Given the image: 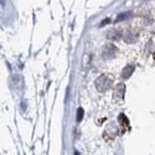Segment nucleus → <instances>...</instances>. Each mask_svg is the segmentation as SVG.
<instances>
[{
    "instance_id": "obj_3",
    "label": "nucleus",
    "mask_w": 155,
    "mask_h": 155,
    "mask_svg": "<svg viewBox=\"0 0 155 155\" xmlns=\"http://www.w3.org/2000/svg\"><path fill=\"white\" fill-rule=\"evenodd\" d=\"M107 36L110 40H119L121 38V32L116 30V29H110V30H109L108 34H107Z\"/></svg>"
},
{
    "instance_id": "obj_8",
    "label": "nucleus",
    "mask_w": 155,
    "mask_h": 155,
    "mask_svg": "<svg viewBox=\"0 0 155 155\" xmlns=\"http://www.w3.org/2000/svg\"><path fill=\"white\" fill-rule=\"evenodd\" d=\"M75 155H80V154H79V153H78V152H76V153H75Z\"/></svg>"
},
{
    "instance_id": "obj_7",
    "label": "nucleus",
    "mask_w": 155,
    "mask_h": 155,
    "mask_svg": "<svg viewBox=\"0 0 155 155\" xmlns=\"http://www.w3.org/2000/svg\"><path fill=\"white\" fill-rule=\"evenodd\" d=\"M82 117H84V110H82L81 108H79L78 113H77V120L81 121L82 119Z\"/></svg>"
},
{
    "instance_id": "obj_5",
    "label": "nucleus",
    "mask_w": 155,
    "mask_h": 155,
    "mask_svg": "<svg viewBox=\"0 0 155 155\" xmlns=\"http://www.w3.org/2000/svg\"><path fill=\"white\" fill-rule=\"evenodd\" d=\"M119 121H120V123L122 124L123 126H128V124H129V122H128V120H127V118L125 117V115L124 114H120L119 115Z\"/></svg>"
},
{
    "instance_id": "obj_6",
    "label": "nucleus",
    "mask_w": 155,
    "mask_h": 155,
    "mask_svg": "<svg viewBox=\"0 0 155 155\" xmlns=\"http://www.w3.org/2000/svg\"><path fill=\"white\" fill-rule=\"evenodd\" d=\"M128 15L129 13H122V14H119L117 18H116L115 21H123V19L127 18H128Z\"/></svg>"
},
{
    "instance_id": "obj_1",
    "label": "nucleus",
    "mask_w": 155,
    "mask_h": 155,
    "mask_svg": "<svg viewBox=\"0 0 155 155\" xmlns=\"http://www.w3.org/2000/svg\"><path fill=\"white\" fill-rule=\"evenodd\" d=\"M95 84H96L97 89L101 92H104V91L109 90L111 87V85H113V80L108 76L102 75L96 80Z\"/></svg>"
},
{
    "instance_id": "obj_4",
    "label": "nucleus",
    "mask_w": 155,
    "mask_h": 155,
    "mask_svg": "<svg viewBox=\"0 0 155 155\" xmlns=\"http://www.w3.org/2000/svg\"><path fill=\"white\" fill-rule=\"evenodd\" d=\"M134 71V66H127L125 67L122 71V77L124 79H128V78L132 75V73Z\"/></svg>"
},
{
    "instance_id": "obj_2",
    "label": "nucleus",
    "mask_w": 155,
    "mask_h": 155,
    "mask_svg": "<svg viewBox=\"0 0 155 155\" xmlns=\"http://www.w3.org/2000/svg\"><path fill=\"white\" fill-rule=\"evenodd\" d=\"M115 52V48L113 45H108L107 47H105L104 51H103V55L106 58H110L114 55Z\"/></svg>"
}]
</instances>
